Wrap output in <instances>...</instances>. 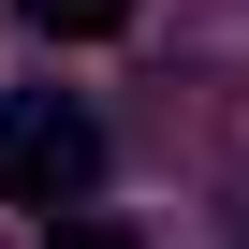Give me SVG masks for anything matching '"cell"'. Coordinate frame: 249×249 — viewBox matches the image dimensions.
<instances>
[{
    "mask_svg": "<svg viewBox=\"0 0 249 249\" xmlns=\"http://www.w3.org/2000/svg\"><path fill=\"white\" fill-rule=\"evenodd\" d=\"M103 191V117L73 103V88H15L0 103V205H88Z\"/></svg>",
    "mask_w": 249,
    "mask_h": 249,
    "instance_id": "1",
    "label": "cell"
},
{
    "mask_svg": "<svg viewBox=\"0 0 249 249\" xmlns=\"http://www.w3.org/2000/svg\"><path fill=\"white\" fill-rule=\"evenodd\" d=\"M30 30H59V44H103V30H132V0H15Z\"/></svg>",
    "mask_w": 249,
    "mask_h": 249,
    "instance_id": "2",
    "label": "cell"
},
{
    "mask_svg": "<svg viewBox=\"0 0 249 249\" xmlns=\"http://www.w3.org/2000/svg\"><path fill=\"white\" fill-rule=\"evenodd\" d=\"M44 249H132V220H88V205H59V234Z\"/></svg>",
    "mask_w": 249,
    "mask_h": 249,
    "instance_id": "3",
    "label": "cell"
}]
</instances>
